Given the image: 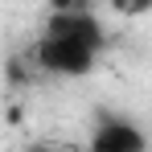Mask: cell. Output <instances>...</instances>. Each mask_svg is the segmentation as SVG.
<instances>
[{
    "instance_id": "1",
    "label": "cell",
    "mask_w": 152,
    "mask_h": 152,
    "mask_svg": "<svg viewBox=\"0 0 152 152\" xmlns=\"http://www.w3.org/2000/svg\"><path fill=\"white\" fill-rule=\"evenodd\" d=\"M103 45H107V33L91 8H62L37 33L33 62L53 78H82L99 66Z\"/></svg>"
},
{
    "instance_id": "2",
    "label": "cell",
    "mask_w": 152,
    "mask_h": 152,
    "mask_svg": "<svg viewBox=\"0 0 152 152\" xmlns=\"http://www.w3.org/2000/svg\"><path fill=\"white\" fill-rule=\"evenodd\" d=\"M86 152H148V136L140 124H132L124 115H103L91 132Z\"/></svg>"
},
{
    "instance_id": "3",
    "label": "cell",
    "mask_w": 152,
    "mask_h": 152,
    "mask_svg": "<svg viewBox=\"0 0 152 152\" xmlns=\"http://www.w3.org/2000/svg\"><path fill=\"white\" fill-rule=\"evenodd\" d=\"M37 152H62V148H37Z\"/></svg>"
},
{
    "instance_id": "4",
    "label": "cell",
    "mask_w": 152,
    "mask_h": 152,
    "mask_svg": "<svg viewBox=\"0 0 152 152\" xmlns=\"http://www.w3.org/2000/svg\"><path fill=\"white\" fill-rule=\"evenodd\" d=\"M29 152H37V148H29Z\"/></svg>"
}]
</instances>
